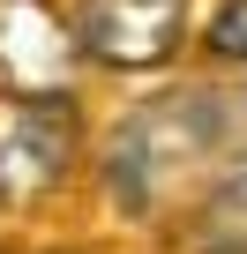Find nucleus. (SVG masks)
Masks as SVG:
<instances>
[{
	"label": "nucleus",
	"instance_id": "6",
	"mask_svg": "<svg viewBox=\"0 0 247 254\" xmlns=\"http://www.w3.org/2000/svg\"><path fill=\"white\" fill-rule=\"evenodd\" d=\"M0 254H8V247H0Z\"/></svg>",
	"mask_w": 247,
	"mask_h": 254
},
{
	"label": "nucleus",
	"instance_id": "1",
	"mask_svg": "<svg viewBox=\"0 0 247 254\" xmlns=\"http://www.w3.org/2000/svg\"><path fill=\"white\" fill-rule=\"evenodd\" d=\"M232 150H247L240 142V105L210 82H180V90H158V97L128 105L90 142V180H97L105 209H120L128 224H150L180 202V187H195Z\"/></svg>",
	"mask_w": 247,
	"mask_h": 254
},
{
	"label": "nucleus",
	"instance_id": "2",
	"mask_svg": "<svg viewBox=\"0 0 247 254\" xmlns=\"http://www.w3.org/2000/svg\"><path fill=\"white\" fill-rule=\"evenodd\" d=\"M82 97H0V209H45L90 165Z\"/></svg>",
	"mask_w": 247,
	"mask_h": 254
},
{
	"label": "nucleus",
	"instance_id": "3",
	"mask_svg": "<svg viewBox=\"0 0 247 254\" xmlns=\"http://www.w3.org/2000/svg\"><path fill=\"white\" fill-rule=\"evenodd\" d=\"M68 23H75L82 67H105V75H158L195 38L187 0H75Z\"/></svg>",
	"mask_w": 247,
	"mask_h": 254
},
{
	"label": "nucleus",
	"instance_id": "5",
	"mask_svg": "<svg viewBox=\"0 0 247 254\" xmlns=\"http://www.w3.org/2000/svg\"><path fill=\"white\" fill-rule=\"evenodd\" d=\"M195 45L217 67H247V0H217L202 15V30H195Z\"/></svg>",
	"mask_w": 247,
	"mask_h": 254
},
{
	"label": "nucleus",
	"instance_id": "4",
	"mask_svg": "<svg viewBox=\"0 0 247 254\" xmlns=\"http://www.w3.org/2000/svg\"><path fill=\"white\" fill-rule=\"evenodd\" d=\"M82 45L60 0H0V97H75Z\"/></svg>",
	"mask_w": 247,
	"mask_h": 254
}]
</instances>
